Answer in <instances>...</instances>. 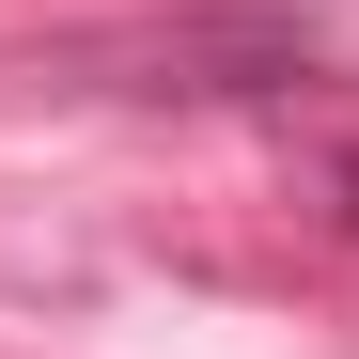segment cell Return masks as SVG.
Segmentation results:
<instances>
[{"label": "cell", "mask_w": 359, "mask_h": 359, "mask_svg": "<svg viewBox=\"0 0 359 359\" xmlns=\"http://www.w3.org/2000/svg\"><path fill=\"white\" fill-rule=\"evenodd\" d=\"M32 79L63 94H126V109H250V94H313L328 47L281 0H219V16H126V32H47Z\"/></svg>", "instance_id": "1"}]
</instances>
